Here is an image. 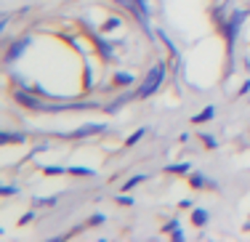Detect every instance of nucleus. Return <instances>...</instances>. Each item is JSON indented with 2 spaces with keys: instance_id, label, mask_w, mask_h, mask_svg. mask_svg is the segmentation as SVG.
<instances>
[{
  "instance_id": "4",
  "label": "nucleus",
  "mask_w": 250,
  "mask_h": 242,
  "mask_svg": "<svg viewBox=\"0 0 250 242\" xmlns=\"http://www.w3.org/2000/svg\"><path fill=\"white\" fill-rule=\"evenodd\" d=\"M27 46H30V37H19V40H14L8 46V53H5V61H16L21 53L27 51Z\"/></svg>"
},
{
  "instance_id": "17",
  "label": "nucleus",
  "mask_w": 250,
  "mask_h": 242,
  "mask_svg": "<svg viewBox=\"0 0 250 242\" xmlns=\"http://www.w3.org/2000/svg\"><path fill=\"white\" fill-rule=\"evenodd\" d=\"M115 86H133V75H128V72H117Z\"/></svg>"
},
{
  "instance_id": "6",
  "label": "nucleus",
  "mask_w": 250,
  "mask_h": 242,
  "mask_svg": "<svg viewBox=\"0 0 250 242\" xmlns=\"http://www.w3.org/2000/svg\"><path fill=\"white\" fill-rule=\"evenodd\" d=\"M208 221H210V216H208L205 207H192V224L195 226H205Z\"/></svg>"
},
{
  "instance_id": "2",
  "label": "nucleus",
  "mask_w": 250,
  "mask_h": 242,
  "mask_svg": "<svg viewBox=\"0 0 250 242\" xmlns=\"http://www.w3.org/2000/svg\"><path fill=\"white\" fill-rule=\"evenodd\" d=\"M242 21H245V11H240V8H237L234 14L229 16V21H221V30H224V37H226V46H229V48L234 46L237 32H240Z\"/></svg>"
},
{
  "instance_id": "14",
  "label": "nucleus",
  "mask_w": 250,
  "mask_h": 242,
  "mask_svg": "<svg viewBox=\"0 0 250 242\" xmlns=\"http://www.w3.org/2000/svg\"><path fill=\"white\" fill-rule=\"evenodd\" d=\"M205 181H208V178H205V176H202V173H200V171H195V173H189V184H192V187H195V189H202V187H205Z\"/></svg>"
},
{
  "instance_id": "3",
  "label": "nucleus",
  "mask_w": 250,
  "mask_h": 242,
  "mask_svg": "<svg viewBox=\"0 0 250 242\" xmlns=\"http://www.w3.org/2000/svg\"><path fill=\"white\" fill-rule=\"evenodd\" d=\"M104 131H107L104 122H85V125L77 128V131L67 133L64 138H85V136H96V133H104Z\"/></svg>"
},
{
  "instance_id": "16",
  "label": "nucleus",
  "mask_w": 250,
  "mask_h": 242,
  "mask_svg": "<svg viewBox=\"0 0 250 242\" xmlns=\"http://www.w3.org/2000/svg\"><path fill=\"white\" fill-rule=\"evenodd\" d=\"M144 181H146V176H130L128 181L123 184V192H130L133 187H139V184H144Z\"/></svg>"
},
{
  "instance_id": "26",
  "label": "nucleus",
  "mask_w": 250,
  "mask_h": 242,
  "mask_svg": "<svg viewBox=\"0 0 250 242\" xmlns=\"http://www.w3.org/2000/svg\"><path fill=\"white\" fill-rule=\"evenodd\" d=\"M170 234H173V240H184V232H181V226H176Z\"/></svg>"
},
{
  "instance_id": "29",
  "label": "nucleus",
  "mask_w": 250,
  "mask_h": 242,
  "mask_svg": "<svg viewBox=\"0 0 250 242\" xmlns=\"http://www.w3.org/2000/svg\"><path fill=\"white\" fill-rule=\"evenodd\" d=\"M245 229H248V232H250V224H248V226H245Z\"/></svg>"
},
{
  "instance_id": "7",
  "label": "nucleus",
  "mask_w": 250,
  "mask_h": 242,
  "mask_svg": "<svg viewBox=\"0 0 250 242\" xmlns=\"http://www.w3.org/2000/svg\"><path fill=\"white\" fill-rule=\"evenodd\" d=\"M213 115H215V106H213V104H208L205 109L200 112V115H195V117H192V122H195V125H202V122L213 120Z\"/></svg>"
},
{
  "instance_id": "22",
  "label": "nucleus",
  "mask_w": 250,
  "mask_h": 242,
  "mask_svg": "<svg viewBox=\"0 0 250 242\" xmlns=\"http://www.w3.org/2000/svg\"><path fill=\"white\" fill-rule=\"evenodd\" d=\"M200 138H202V141H205V146H208V149H213V146H215V138L210 136V133H202Z\"/></svg>"
},
{
  "instance_id": "15",
  "label": "nucleus",
  "mask_w": 250,
  "mask_h": 242,
  "mask_svg": "<svg viewBox=\"0 0 250 242\" xmlns=\"http://www.w3.org/2000/svg\"><path fill=\"white\" fill-rule=\"evenodd\" d=\"M157 35H160V40L165 43V46H168V51H170V53H173V59H179V48H176V43L170 40V37H168V35H165V32H162V30H157Z\"/></svg>"
},
{
  "instance_id": "18",
  "label": "nucleus",
  "mask_w": 250,
  "mask_h": 242,
  "mask_svg": "<svg viewBox=\"0 0 250 242\" xmlns=\"http://www.w3.org/2000/svg\"><path fill=\"white\" fill-rule=\"evenodd\" d=\"M144 133H146V128H139V131H136L130 138H125V144H128V146H136V144L141 141V138H144Z\"/></svg>"
},
{
  "instance_id": "25",
  "label": "nucleus",
  "mask_w": 250,
  "mask_h": 242,
  "mask_svg": "<svg viewBox=\"0 0 250 242\" xmlns=\"http://www.w3.org/2000/svg\"><path fill=\"white\" fill-rule=\"evenodd\" d=\"M176 226H179V218H173V221H168V224H165V232H173Z\"/></svg>"
},
{
  "instance_id": "1",
  "label": "nucleus",
  "mask_w": 250,
  "mask_h": 242,
  "mask_svg": "<svg viewBox=\"0 0 250 242\" xmlns=\"http://www.w3.org/2000/svg\"><path fill=\"white\" fill-rule=\"evenodd\" d=\"M162 80H165V64L160 61V64H155V69L144 77V83H141L139 91H136V99H149L152 93L162 86Z\"/></svg>"
},
{
  "instance_id": "27",
  "label": "nucleus",
  "mask_w": 250,
  "mask_h": 242,
  "mask_svg": "<svg viewBox=\"0 0 250 242\" xmlns=\"http://www.w3.org/2000/svg\"><path fill=\"white\" fill-rule=\"evenodd\" d=\"M240 93H250V80H248V83H242V88H240Z\"/></svg>"
},
{
  "instance_id": "21",
  "label": "nucleus",
  "mask_w": 250,
  "mask_h": 242,
  "mask_svg": "<svg viewBox=\"0 0 250 242\" xmlns=\"http://www.w3.org/2000/svg\"><path fill=\"white\" fill-rule=\"evenodd\" d=\"M117 205H125V207H128V205H133V197H128V194H117Z\"/></svg>"
},
{
  "instance_id": "24",
  "label": "nucleus",
  "mask_w": 250,
  "mask_h": 242,
  "mask_svg": "<svg viewBox=\"0 0 250 242\" xmlns=\"http://www.w3.org/2000/svg\"><path fill=\"white\" fill-rule=\"evenodd\" d=\"M32 218H35V213H24V216L19 218V224L24 226V224H30V221H32Z\"/></svg>"
},
{
  "instance_id": "20",
  "label": "nucleus",
  "mask_w": 250,
  "mask_h": 242,
  "mask_svg": "<svg viewBox=\"0 0 250 242\" xmlns=\"http://www.w3.org/2000/svg\"><path fill=\"white\" fill-rule=\"evenodd\" d=\"M104 221H107V218L101 216V213H96V216H90V218H88V226H101Z\"/></svg>"
},
{
  "instance_id": "19",
  "label": "nucleus",
  "mask_w": 250,
  "mask_h": 242,
  "mask_svg": "<svg viewBox=\"0 0 250 242\" xmlns=\"http://www.w3.org/2000/svg\"><path fill=\"white\" fill-rule=\"evenodd\" d=\"M117 27H120V19H117V16H112V19H107V21H104V32L117 30Z\"/></svg>"
},
{
  "instance_id": "11",
  "label": "nucleus",
  "mask_w": 250,
  "mask_h": 242,
  "mask_svg": "<svg viewBox=\"0 0 250 242\" xmlns=\"http://www.w3.org/2000/svg\"><path fill=\"white\" fill-rule=\"evenodd\" d=\"M70 176H83V178H93L96 171H90V168H83V165H72L70 168Z\"/></svg>"
},
{
  "instance_id": "13",
  "label": "nucleus",
  "mask_w": 250,
  "mask_h": 242,
  "mask_svg": "<svg viewBox=\"0 0 250 242\" xmlns=\"http://www.w3.org/2000/svg\"><path fill=\"white\" fill-rule=\"evenodd\" d=\"M43 173H45V176H64V173H70V168H61V165H43Z\"/></svg>"
},
{
  "instance_id": "10",
  "label": "nucleus",
  "mask_w": 250,
  "mask_h": 242,
  "mask_svg": "<svg viewBox=\"0 0 250 242\" xmlns=\"http://www.w3.org/2000/svg\"><path fill=\"white\" fill-rule=\"evenodd\" d=\"M59 202V197H32V205L35 207H54Z\"/></svg>"
},
{
  "instance_id": "12",
  "label": "nucleus",
  "mask_w": 250,
  "mask_h": 242,
  "mask_svg": "<svg viewBox=\"0 0 250 242\" xmlns=\"http://www.w3.org/2000/svg\"><path fill=\"white\" fill-rule=\"evenodd\" d=\"M93 40H96V48L101 51V56H104V59H112V46L107 40H101L99 35H93Z\"/></svg>"
},
{
  "instance_id": "9",
  "label": "nucleus",
  "mask_w": 250,
  "mask_h": 242,
  "mask_svg": "<svg viewBox=\"0 0 250 242\" xmlns=\"http://www.w3.org/2000/svg\"><path fill=\"white\" fill-rule=\"evenodd\" d=\"M165 173L184 176V173H192V165H189V162H176V165H165Z\"/></svg>"
},
{
  "instance_id": "23",
  "label": "nucleus",
  "mask_w": 250,
  "mask_h": 242,
  "mask_svg": "<svg viewBox=\"0 0 250 242\" xmlns=\"http://www.w3.org/2000/svg\"><path fill=\"white\" fill-rule=\"evenodd\" d=\"M16 192H19L16 187H3V189H0V194H3V197H14Z\"/></svg>"
},
{
  "instance_id": "5",
  "label": "nucleus",
  "mask_w": 250,
  "mask_h": 242,
  "mask_svg": "<svg viewBox=\"0 0 250 242\" xmlns=\"http://www.w3.org/2000/svg\"><path fill=\"white\" fill-rule=\"evenodd\" d=\"M14 99L19 101V104L30 106V109H37V112L43 109V101H40V99H35L32 93H27V91H16V93H14Z\"/></svg>"
},
{
  "instance_id": "8",
  "label": "nucleus",
  "mask_w": 250,
  "mask_h": 242,
  "mask_svg": "<svg viewBox=\"0 0 250 242\" xmlns=\"http://www.w3.org/2000/svg\"><path fill=\"white\" fill-rule=\"evenodd\" d=\"M21 141H27L24 133H11V131L0 133V144H21Z\"/></svg>"
},
{
  "instance_id": "28",
  "label": "nucleus",
  "mask_w": 250,
  "mask_h": 242,
  "mask_svg": "<svg viewBox=\"0 0 250 242\" xmlns=\"http://www.w3.org/2000/svg\"><path fill=\"white\" fill-rule=\"evenodd\" d=\"M139 5H141V8L146 11V14H149V8H146V0H139Z\"/></svg>"
}]
</instances>
